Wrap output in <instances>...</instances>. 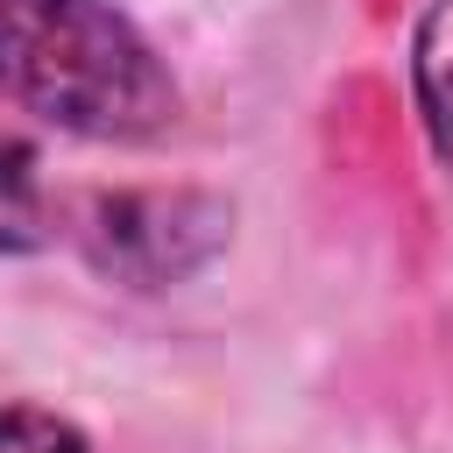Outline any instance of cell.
Masks as SVG:
<instances>
[{"instance_id": "obj_1", "label": "cell", "mask_w": 453, "mask_h": 453, "mask_svg": "<svg viewBox=\"0 0 453 453\" xmlns=\"http://www.w3.org/2000/svg\"><path fill=\"white\" fill-rule=\"evenodd\" d=\"M0 99L92 142L177 120V85L113 0H0Z\"/></svg>"}, {"instance_id": "obj_2", "label": "cell", "mask_w": 453, "mask_h": 453, "mask_svg": "<svg viewBox=\"0 0 453 453\" xmlns=\"http://www.w3.org/2000/svg\"><path fill=\"white\" fill-rule=\"evenodd\" d=\"M411 92L432 134V156L453 170V0H432L411 35Z\"/></svg>"}, {"instance_id": "obj_3", "label": "cell", "mask_w": 453, "mask_h": 453, "mask_svg": "<svg viewBox=\"0 0 453 453\" xmlns=\"http://www.w3.org/2000/svg\"><path fill=\"white\" fill-rule=\"evenodd\" d=\"M50 241V198H42V156L35 142L0 120V255L42 248Z\"/></svg>"}, {"instance_id": "obj_4", "label": "cell", "mask_w": 453, "mask_h": 453, "mask_svg": "<svg viewBox=\"0 0 453 453\" xmlns=\"http://www.w3.org/2000/svg\"><path fill=\"white\" fill-rule=\"evenodd\" d=\"M0 453H92L78 425L50 411H0Z\"/></svg>"}]
</instances>
